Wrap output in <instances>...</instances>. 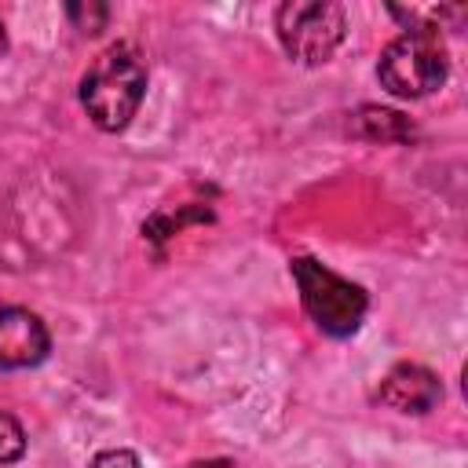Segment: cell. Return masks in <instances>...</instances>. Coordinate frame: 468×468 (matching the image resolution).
I'll return each instance as SVG.
<instances>
[{
	"label": "cell",
	"instance_id": "2",
	"mask_svg": "<svg viewBox=\"0 0 468 468\" xmlns=\"http://www.w3.org/2000/svg\"><path fill=\"white\" fill-rule=\"evenodd\" d=\"M450 55L439 37V29H406L399 33L377 62V80L395 99H424L446 84Z\"/></svg>",
	"mask_w": 468,
	"mask_h": 468
},
{
	"label": "cell",
	"instance_id": "4",
	"mask_svg": "<svg viewBox=\"0 0 468 468\" xmlns=\"http://www.w3.org/2000/svg\"><path fill=\"white\" fill-rule=\"evenodd\" d=\"M274 29L292 62L322 66L344 44L347 15L336 0H285L274 11Z\"/></svg>",
	"mask_w": 468,
	"mask_h": 468
},
{
	"label": "cell",
	"instance_id": "7",
	"mask_svg": "<svg viewBox=\"0 0 468 468\" xmlns=\"http://www.w3.org/2000/svg\"><path fill=\"white\" fill-rule=\"evenodd\" d=\"M355 132L366 135V139H406V135H413V128L406 124L402 113L377 110V106H362L355 113Z\"/></svg>",
	"mask_w": 468,
	"mask_h": 468
},
{
	"label": "cell",
	"instance_id": "6",
	"mask_svg": "<svg viewBox=\"0 0 468 468\" xmlns=\"http://www.w3.org/2000/svg\"><path fill=\"white\" fill-rule=\"evenodd\" d=\"M380 402L399 410V413H428L442 399V384L428 366L417 362H399L384 380H380Z\"/></svg>",
	"mask_w": 468,
	"mask_h": 468
},
{
	"label": "cell",
	"instance_id": "10",
	"mask_svg": "<svg viewBox=\"0 0 468 468\" xmlns=\"http://www.w3.org/2000/svg\"><path fill=\"white\" fill-rule=\"evenodd\" d=\"M106 7L102 4H91V7H84V4H69V18L77 22V29H84V33H95V29H102V22H106Z\"/></svg>",
	"mask_w": 468,
	"mask_h": 468
},
{
	"label": "cell",
	"instance_id": "9",
	"mask_svg": "<svg viewBox=\"0 0 468 468\" xmlns=\"http://www.w3.org/2000/svg\"><path fill=\"white\" fill-rule=\"evenodd\" d=\"M88 468H143V461H139V453L117 446V450H99L88 461Z\"/></svg>",
	"mask_w": 468,
	"mask_h": 468
},
{
	"label": "cell",
	"instance_id": "3",
	"mask_svg": "<svg viewBox=\"0 0 468 468\" xmlns=\"http://www.w3.org/2000/svg\"><path fill=\"white\" fill-rule=\"evenodd\" d=\"M292 282L300 289V303L307 311V318L325 333V336H351L362 318H366V289L355 285L351 278H340L336 271H329L322 260L314 256H296L289 263Z\"/></svg>",
	"mask_w": 468,
	"mask_h": 468
},
{
	"label": "cell",
	"instance_id": "11",
	"mask_svg": "<svg viewBox=\"0 0 468 468\" xmlns=\"http://www.w3.org/2000/svg\"><path fill=\"white\" fill-rule=\"evenodd\" d=\"M186 468H230V461H194Z\"/></svg>",
	"mask_w": 468,
	"mask_h": 468
},
{
	"label": "cell",
	"instance_id": "8",
	"mask_svg": "<svg viewBox=\"0 0 468 468\" xmlns=\"http://www.w3.org/2000/svg\"><path fill=\"white\" fill-rule=\"evenodd\" d=\"M26 453V428L0 410V464H15Z\"/></svg>",
	"mask_w": 468,
	"mask_h": 468
},
{
	"label": "cell",
	"instance_id": "1",
	"mask_svg": "<svg viewBox=\"0 0 468 468\" xmlns=\"http://www.w3.org/2000/svg\"><path fill=\"white\" fill-rule=\"evenodd\" d=\"M146 95V62L135 44L117 40L80 77V106L99 132H124Z\"/></svg>",
	"mask_w": 468,
	"mask_h": 468
},
{
	"label": "cell",
	"instance_id": "12",
	"mask_svg": "<svg viewBox=\"0 0 468 468\" xmlns=\"http://www.w3.org/2000/svg\"><path fill=\"white\" fill-rule=\"evenodd\" d=\"M7 51V29H4V22H0V55Z\"/></svg>",
	"mask_w": 468,
	"mask_h": 468
},
{
	"label": "cell",
	"instance_id": "5",
	"mask_svg": "<svg viewBox=\"0 0 468 468\" xmlns=\"http://www.w3.org/2000/svg\"><path fill=\"white\" fill-rule=\"evenodd\" d=\"M51 333L29 307H0V369H33L48 358Z\"/></svg>",
	"mask_w": 468,
	"mask_h": 468
}]
</instances>
